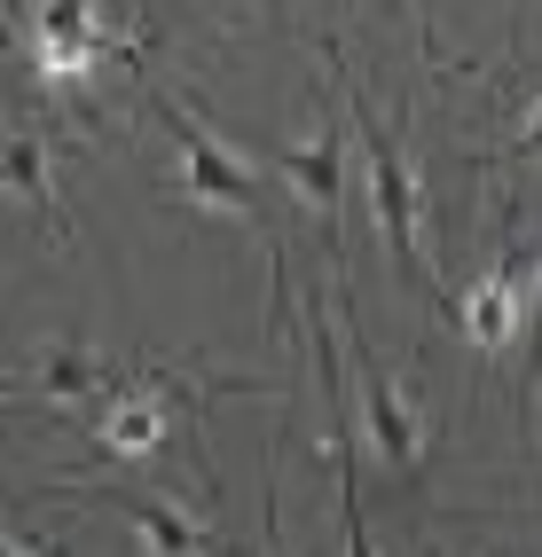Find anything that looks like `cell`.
<instances>
[{
    "instance_id": "10",
    "label": "cell",
    "mask_w": 542,
    "mask_h": 557,
    "mask_svg": "<svg viewBox=\"0 0 542 557\" xmlns=\"http://www.w3.org/2000/svg\"><path fill=\"white\" fill-rule=\"evenodd\" d=\"M40 385L56 393V400H79V393H102V385H119V361H95V354H48V369H40Z\"/></svg>"
},
{
    "instance_id": "9",
    "label": "cell",
    "mask_w": 542,
    "mask_h": 557,
    "mask_svg": "<svg viewBox=\"0 0 542 557\" xmlns=\"http://www.w3.org/2000/svg\"><path fill=\"white\" fill-rule=\"evenodd\" d=\"M0 189L56 212V181H48V141H40V134H24V126L0 134ZM56 220H63V212H56Z\"/></svg>"
},
{
    "instance_id": "2",
    "label": "cell",
    "mask_w": 542,
    "mask_h": 557,
    "mask_svg": "<svg viewBox=\"0 0 542 557\" xmlns=\"http://www.w3.org/2000/svg\"><path fill=\"white\" fill-rule=\"evenodd\" d=\"M165 126L181 134V189L197 205H221V212H260V173H251L221 134H205L189 119V102H165Z\"/></svg>"
},
{
    "instance_id": "7",
    "label": "cell",
    "mask_w": 542,
    "mask_h": 557,
    "mask_svg": "<svg viewBox=\"0 0 542 557\" xmlns=\"http://www.w3.org/2000/svg\"><path fill=\"white\" fill-rule=\"evenodd\" d=\"M283 181H292L299 197H315V212L338 220V205H346V126L322 119V134L307 150H283Z\"/></svg>"
},
{
    "instance_id": "5",
    "label": "cell",
    "mask_w": 542,
    "mask_h": 557,
    "mask_svg": "<svg viewBox=\"0 0 542 557\" xmlns=\"http://www.w3.org/2000/svg\"><path fill=\"white\" fill-rule=\"evenodd\" d=\"M519 322H527V259L512 251L503 268L464 299V338H472L480 354H512L519 346Z\"/></svg>"
},
{
    "instance_id": "8",
    "label": "cell",
    "mask_w": 542,
    "mask_h": 557,
    "mask_svg": "<svg viewBox=\"0 0 542 557\" xmlns=\"http://www.w3.org/2000/svg\"><path fill=\"white\" fill-rule=\"evenodd\" d=\"M102 448H111V456H158L165 448V400H158L150 377L102 408Z\"/></svg>"
},
{
    "instance_id": "12",
    "label": "cell",
    "mask_w": 542,
    "mask_h": 557,
    "mask_svg": "<svg viewBox=\"0 0 542 557\" xmlns=\"http://www.w3.org/2000/svg\"><path fill=\"white\" fill-rule=\"evenodd\" d=\"M0 557H24V542H9V534H0Z\"/></svg>"
},
{
    "instance_id": "3",
    "label": "cell",
    "mask_w": 542,
    "mask_h": 557,
    "mask_svg": "<svg viewBox=\"0 0 542 557\" xmlns=\"http://www.w3.org/2000/svg\"><path fill=\"white\" fill-rule=\"evenodd\" d=\"M16 24L32 32V71H40V87L79 95L95 71H102V24H95L87 9L56 0V9H24Z\"/></svg>"
},
{
    "instance_id": "1",
    "label": "cell",
    "mask_w": 542,
    "mask_h": 557,
    "mask_svg": "<svg viewBox=\"0 0 542 557\" xmlns=\"http://www.w3.org/2000/svg\"><path fill=\"white\" fill-rule=\"evenodd\" d=\"M346 79V71H338ZM346 110H354V126H361V150H370V189H378V228L393 244V259H402V275H424V290L441 299V275H432V259L417 251V228H424V205H417V173L402 165V141H393L378 126V110L361 102V87L346 79Z\"/></svg>"
},
{
    "instance_id": "11",
    "label": "cell",
    "mask_w": 542,
    "mask_h": 557,
    "mask_svg": "<svg viewBox=\"0 0 542 557\" xmlns=\"http://www.w3.org/2000/svg\"><path fill=\"white\" fill-rule=\"evenodd\" d=\"M346 557H378V542H370V518H361L354 487H346Z\"/></svg>"
},
{
    "instance_id": "4",
    "label": "cell",
    "mask_w": 542,
    "mask_h": 557,
    "mask_svg": "<svg viewBox=\"0 0 542 557\" xmlns=\"http://www.w3.org/2000/svg\"><path fill=\"white\" fill-rule=\"evenodd\" d=\"M354 369H361V417H370L385 463H393V471H417V408H409L402 385H393V369L361 346V330H354Z\"/></svg>"
},
{
    "instance_id": "6",
    "label": "cell",
    "mask_w": 542,
    "mask_h": 557,
    "mask_svg": "<svg viewBox=\"0 0 542 557\" xmlns=\"http://www.w3.org/2000/svg\"><path fill=\"white\" fill-rule=\"evenodd\" d=\"M95 503H111L119 518H134V534L150 542L158 557H205L212 534L197 527L189 510H173V503H150V495H134V487H95Z\"/></svg>"
}]
</instances>
